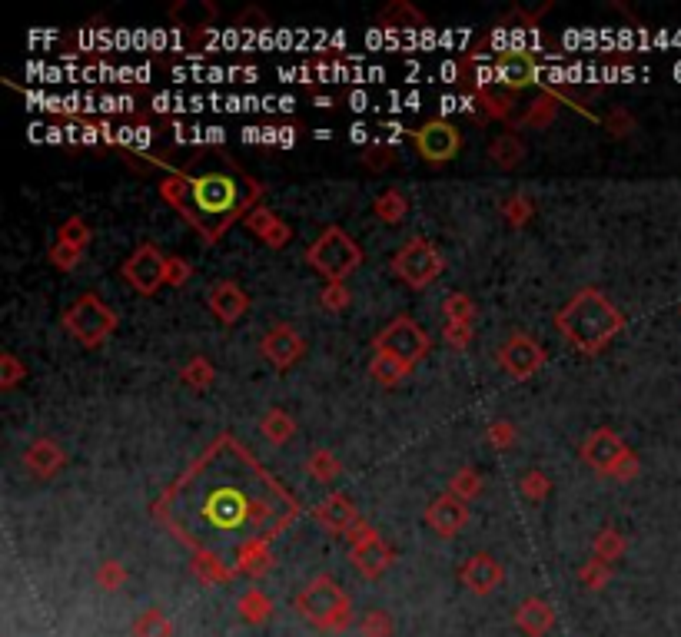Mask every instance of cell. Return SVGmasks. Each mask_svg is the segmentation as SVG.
I'll return each mask as SVG.
<instances>
[{"instance_id":"6da1fadb","label":"cell","mask_w":681,"mask_h":637,"mask_svg":"<svg viewBox=\"0 0 681 637\" xmlns=\"http://www.w3.org/2000/svg\"><path fill=\"white\" fill-rule=\"evenodd\" d=\"M555 326L569 336L572 346L595 352L622 329V316H618V309L598 289H582L579 296L559 312Z\"/></svg>"},{"instance_id":"7a4b0ae2","label":"cell","mask_w":681,"mask_h":637,"mask_svg":"<svg viewBox=\"0 0 681 637\" xmlns=\"http://www.w3.org/2000/svg\"><path fill=\"white\" fill-rule=\"evenodd\" d=\"M260 508L256 501L243 492L240 485H210V492L203 495L200 508V531H246L253 521V511Z\"/></svg>"},{"instance_id":"3957f363","label":"cell","mask_w":681,"mask_h":637,"mask_svg":"<svg viewBox=\"0 0 681 637\" xmlns=\"http://www.w3.org/2000/svg\"><path fill=\"white\" fill-rule=\"evenodd\" d=\"M309 266L316 269V273H323L329 283H339V279H346L353 269L359 266V259H363V253H359L356 239L346 233V229H326L323 236L316 239L313 246H309Z\"/></svg>"},{"instance_id":"277c9868","label":"cell","mask_w":681,"mask_h":637,"mask_svg":"<svg viewBox=\"0 0 681 637\" xmlns=\"http://www.w3.org/2000/svg\"><path fill=\"white\" fill-rule=\"evenodd\" d=\"M190 186V216L200 223V216H220V223L230 219V213L240 203V190H236L233 176L223 173H206L196 176V180L187 183Z\"/></svg>"},{"instance_id":"5b68a950","label":"cell","mask_w":681,"mask_h":637,"mask_svg":"<svg viewBox=\"0 0 681 637\" xmlns=\"http://www.w3.org/2000/svg\"><path fill=\"white\" fill-rule=\"evenodd\" d=\"M113 326H117V319H113V309L103 306V302L94 296V292L80 296L74 306L67 309V329H70V336L80 339L90 349L100 346V342L113 332Z\"/></svg>"},{"instance_id":"8992f818","label":"cell","mask_w":681,"mask_h":637,"mask_svg":"<svg viewBox=\"0 0 681 637\" xmlns=\"http://www.w3.org/2000/svg\"><path fill=\"white\" fill-rule=\"evenodd\" d=\"M299 608H303L309 621L323 624V628H343L349 621V601L329 578H319L309 584L303 598H299Z\"/></svg>"},{"instance_id":"52a82bcc","label":"cell","mask_w":681,"mask_h":637,"mask_svg":"<svg viewBox=\"0 0 681 637\" xmlns=\"http://www.w3.org/2000/svg\"><path fill=\"white\" fill-rule=\"evenodd\" d=\"M392 266H396V276L406 279L409 286H429L432 279L442 273V256L436 253V246L426 243V239H412L409 246H402L396 259H392Z\"/></svg>"},{"instance_id":"ba28073f","label":"cell","mask_w":681,"mask_h":637,"mask_svg":"<svg viewBox=\"0 0 681 637\" xmlns=\"http://www.w3.org/2000/svg\"><path fill=\"white\" fill-rule=\"evenodd\" d=\"M376 352L396 355L399 362L412 365V362H419L422 355L429 352V336L409 316H399L396 322H392V326H386L383 332H379Z\"/></svg>"},{"instance_id":"9c48e42d","label":"cell","mask_w":681,"mask_h":637,"mask_svg":"<svg viewBox=\"0 0 681 637\" xmlns=\"http://www.w3.org/2000/svg\"><path fill=\"white\" fill-rule=\"evenodd\" d=\"M167 273H170L167 259H163L153 246H140L137 253L127 259V266H123V276H127V283L133 289H140L143 296L157 292L163 279H167Z\"/></svg>"},{"instance_id":"30bf717a","label":"cell","mask_w":681,"mask_h":637,"mask_svg":"<svg viewBox=\"0 0 681 637\" xmlns=\"http://www.w3.org/2000/svg\"><path fill=\"white\" fill-rule=\"evenodd\" d=\"M502 369L512 375V379H529V375H535L542 369L545 355L539 349V342L529 339V336H512L509 342H505V349L499 355Z\"/></svg>"},{"instance_id":"8fae6325","label":"cell","mask_w":681,"mask_h":637,"mask_svg":"<svg viewBox=\"0 0 681 637\" xmlns=\"http://www.w3.org/2000/svg\"><path fill=\"white\" fill-rule=\"evenodd\" d=\"M416 146L429 163H446L459 150V130L446 120H432L416 133Z\"/></svg>"},{"instance_id":"7c38bea8","label":"cell","mask_w":681,"mask_h":637,"mask_svg":"<svg viewBox=\"0 0 681 637\" xmlns=\"http://www.w3.org/2000/svg\"><path fill=\"white\" fill-rule=\"evenodd\" d=\"M299 352H303V339L296 336L293 329H273L270 336L263 339V355H270V359L280 365V369H286L293 359H299Z\"/></svg>"},{"instance_id":"4fadbf2b","label":"cell","mask_w":681,"mask_h":637,"mask_svg":"<svg viewBox=\"0 0 681 637\" xmlns=\"http://www.w3.org/2000/svg\"><path fill=\"white\" fill-rule=\"evenodd\" d=\"M210 309L223 322H236L246 312V292L236 283H220L210 289Z\"/></svg>"},{"instance_id":"5bb4252c","label":"cell","mask_w":681,"mask_h":637,"mask_svg":"<svg viewBox=\"0 0 681 637\" xmlns=\"http://www.w3.org/2000/svg\"><path fill=\"white\" fill-rule=\"evenodd\" d=\"M426 518L439 535H456V531L466 525V505L456 498H439L436 505L429 508Z\"/></svg>"},{"instance_id":"9a60e30c","label":"cell","mask_w":681,"mask_h":637,"mask_svg":"<svg viewBox=\"0 0 681 637\" xmlns=\"http://www.w3.org/2000/svg\"><path fill=\"white\" fill-rule=\"evenodd\" d=\"M622 455H625V448H622V442H618L612 432H595L592 438H588V445H585V458L595 468H602V472L615 468V462Z\"/></svg>"},{"instance_id":"2e32d148","label":"cell","mask_w":681,"mask_h":637,"mask_svg":"<svg viewBox=\"0 0 681 637\" xmlns=\"http://www.w3.org/2000/svg\"><path fill=\"white\" fill-rule=\"evenodd\" d=\"M462 578H466V584H469L472 591L486 594V591L495 588V584H499L502 571H499V565H495L489 555H476L466 568H462Z\"/></svg>"},{"instance_id":"e0dca14e","label":"cell","mask_w":681,"mask_h":637,"mask_svg":"<svg viewBox=\"0 0 681 637\" xmlns=\"http://www.w3.org/2000/svg\"><path fill=\"white\" fill-rule=\"evenodd\" d=\"M499 77L502 83H509V87H522V83H529L535 77V64L529 54H522V50H509V54L499 57Z\"/></svg>"},{"instance_id":"ac0fdd59","label":"cell","mask_w":681,"mask_h":637,"mask_svg":"<svg viewBox=\"0 0 681 637\" xmlns=\"http://www.w3.org/2000/svg\"><path fill=\"white\" fill-rule=\"evenodd\" d=\"M316 518L323 521L329 531H346L349 525H353L356 515H353V505H349L343 495H333L323 508L316 511Z\"/></svg>"},{"instance_id":"d6986e66","label":"cell","mask_w":681,"mask_h":637,"mask_svg":"<svg viewBox=\"0 0 681 637\" xmlns=\"http://www.w3.org/2000/svg\"><path fill=\"white\" fill-rule=\"evenodd\" d=\"M519 624L535 637V634H542L552 624V614H549V608H545L542 601H529L522 608V614H519Z\"/></svg>"},{"instance_id":"ffe728a7","label":"cell","mask_w":681,"mask_h":637,"mask_svg":"<svg viewBox=\"0 0 681 637\" xmlns=\"http://www.w3.org/2000/svg\"><path fill=\"white\" fill-rule=\"evenodd\" d=\"M409 365L406 362H399L396 355H386V352H376V359H373V375L379 382H396L406 375Z\"/></svg>"},{"instance_id":"44dd1931","label":"cell","mask_w":681,"mask_h":637,"mask_svg":"<svg viewBox=\"0 0 681 637\" xmlns=\"http://www.w3.org/2000/svg\"><path fill=\"white\" fill-rule=\"evenodd\" d=\"M376 213L383 216V219H389V223H396V219H402V213H406V200H402V196L392 190L386 196H379Z\"/></svg>"},{"instance_id":"7402d4cb","label":"cell","mask_w":681,"mask_h":637,"mask_svg":"<svg viewBox=\"0 0 681 637\" xmlns=\"http://www.w3.org/2000/svg\"><path fill=\"white\" fill-rule=\"evenodd\" d=\"M87 236H90V229L80 223V219H70V223L60 229V243H67L70 249H77V253L87 246Z\"/></svg>"},{"instance_id":"603a6c76","label":"cell","mask_w":681,"mask_h":637,"mask_svg":"<svg viewBox=\"0 0 681 637\" xmlns=\"http://www.w3.org/2000/svg\"><path fill=\"white\" fill-rule=\"evenodd\" d=\"M290 432H293V425H290V419H286L283 412H270L263 419V435H270L273 442H283V438L290 435Z\"/></svg>"},{"instance_id":"cb8c5ba5","label":"cell","mask_w":681,"mask_h":637,"mask_svg":"<svg viewBox=\"0 0 681 637\" xmlns=\"http://www.w3.org/2000/svg\"><path fill=\"white\" fill-rule=\"evenodd\" d=\"M446 316L452 319V322H462V326H466V322L472 319V302L466 299V296H449L446 299Z\"/></svg>"},{"instance_id":"d4e9b609","label":"cell","mask_w":681,"mask_h":637,"mask_svg":"<svg viewBox=\"0 0 681 637\" xmlns=\"http://www.w3.org/2000/svg\"><path fill=\"white\" fill-rule=\"evenodd\" d=\"M492 156H495V160H499L502 166H512L515 160H519V156H522V150H519V143H515V140H495L492 143Z\"/></svg>"},{"instance_id":"484cf974","label":"cell","mask_w":681,"mask_h":637,"mask_svg":"<svg viewBox=\"0 0 681 637\" xmlns=\"http://www.w3.org/2000/svg\"><path fill=\"white\" fill-rule=\"evenodd\" d=\"M386 634V624L379 621V614H373V618L366 621V637H383Z\"/></svg>"},{"instance_id":"4316f807","label":"cell","mask_w":681,"mask_h":637,"mask_svg":"<svg viewBox=\"0 0 681 637\" xmlns=\"http://www.w3.org/2000/svg\"><path fill=\"white\" fill-rule=\"evenodd\" d=\"M323 302H326V306H339V302H349V296L333 283V289H329V296H323Z\"/></svg>"}]
</instances>
